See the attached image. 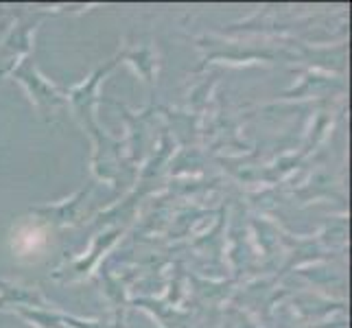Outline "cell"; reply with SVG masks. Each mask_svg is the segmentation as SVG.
<instances>
[]
</instances>
